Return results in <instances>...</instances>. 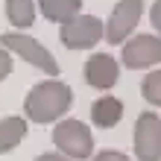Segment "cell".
I'll return each instance as SVG.
<instances>
[{"label":"cell","instance_id":"cell-1","mask_svg":"<svg viewBox=\"0 0 161 161\" xmlns=\"http://www.w3.org/2000/svg\"><path fill=\"white\" fill-rule=\"evenodd\" d=\"M73 106V88L59 76H50L47 82L32 85L24 100V111L30 123H56L68 114Z\"/></svg>","mask_w":161,"mask_h":161},{"label":"cell","instance_id":"cell-2","mask_svg":"<svg viewBox=\"0 0 161 161\" xmlns=\"http://www.w3.org/2000/svg\"><path fill=\"white\" fill-rule=\"evenodd\" d=\"M53 144L56 149L70 158V161H88L94 155V132L85 126L82 120H56V129H53Z\"/></svg>","mask_w":161,"mask_h":161},{"label":"cell","instance_id":"cell-3","mask_svg":"<svg viewBox=\"0 0 161 161\" xmlns=\"http://www.w3.org/2000/svg\"><path fill=\"white\" fill-rule=\"evenodd\" d=\"M0 47L9 50L12 56H18V59H26L32 68L44 70L47 76H59V62H56V56L47 50L41 41H35L32 35H24V32H3V35H0Z\"/></svg>","mask_w":161,"mask_h":161},{"label":"cell","instance_id":"cell-4","mask_svg":"<svg viewBox=\"0 0 161 161\" xmlns=\"http://www.w3.org/2000/svg\"><path fill=\"white\" fill-rule=\"evenodd\" d=\"M141 18H144V0H120V3L111 9L108 24H103V38L111 47H120L135 32Z\"/></svg>","mask_w":161,"mask_h":161},{"label":"cell","instance_id":"cell-5","mask_svg":"<svg viewBox=\"0 0 161 161\" xmlns=\"http://www.w3.org/2000/svg\"><path fill=\"white\" fill-rule=\"evenodd\" d=\"M59 38L68 50H91V47H97V41H103V21L79 12L76 18L62 24Z\"/></svg>","mask_w":161,"mask_h":161},{"label":"cell","instance_id":"cell-6","mask_svg":"<svg viewBox=\"0 0 161 161\" xmlns=\"http://www.w3.org/2000/svg\"><path fill=\"white\" fill-rule=\"evenodd\" d=\"M135 155L138 161H161V117L158 111H141L135 120Z\"/></svg>","mask_w":161,"mask_h":161},{"label":"cell","instance_id":"cell-7","mask_svg":"<svg viewBox=\"0 0 161 161\" xmlns=\"http://www.w3.org/2000/svg\"><path fill=\"white\" fill-rule=\"evenodd\" d=\"M120 62L129 70H144V68H155L161 62V38L158 35H132L123 41L120 50Z\"/></svg>","mask_w":161,"mask_h":161},{"label":"cell","instance_id":"cell-8","mask_svg":"<svg viewBox=\"0 0 161 161\" xmlns=\"http://www.w3.org/2000/svg\"><path fill=\"white\" fill-rule=\"evenodd\" d=\"M82 76H85V82H88L91 88L108 91V88H114L117 79H120V62L111 53H94V56L85 59Z\"/></svg>","mask_w":161,"mask_h":161},{"label":"cell","instance_id":"cell-9","mask_svg":"<svg viewBox=\"0 0 161 161\" xmlns=\"http://www.w3.org/2000/svg\"><path fill=\"white\" fill-rule=\"evenodd\" d=\"M91 120L97 129H114L123 120V100L117 97H100L91 106Z\"/></svg>","mask_w":161,"mask_h":161},{"label":"cell","instance_id":"cell-10","mask_svg":"<svg viewBox=\"0 0 161 161\" xmlns=\"http://www.w3.org/2000/svg\"><path fill=\"white\" fill-rule=\"evenodd\" d=\"M26 132H30V120L26 117H3L0 120V155L18 149L24 144Z\"/></svg>","mask_w":161,"mask_h":161},{"label":"cell","instance_id":"cell-11","mask_svg":"<svg viewBox=\"0 0 161 161\" xmlns=\"http://www.w3.org/2000/svg\"><path fill=\"white\" fill-rule=\"evenodd\" d=\"M38 12L50 24H64L82 12V0H38Z\"/></svg>","mask_w":161,"mask_h":161},{"label":"cell","instance_id":"cell-12","mask_svg":"<svg viewBox=\"0 0 161 161\" xmlns=\"http://www.w3.org/2000/svg\"><path fill=\"white\" fill-rule=\"evenodd\" d=\"M6 21L15 30H30L35 24V0H6Z\"/></svg>","mask_w":161,"mask_h":161},{"label":"cell","instance_id":"cell-13","mask_svg":"<svg viewBox=\"0 0 161 161\" xmlns=\"http://www.w3.org/2000/svg\"><path fill=\"white\" fill-rule=\"evenodd\" d=\"M141 94H144V100L149 106H161V70H153L141 82Z\"/></svg>","mask_w":161,"mask_h":161},{"label":"cell","instance_id":"cell-14","mask_svg":"<svg viewBox=\"0 0 161 161\" xmlns=\"http://www.w3.org/2000/svg\"><path fill=\"white\" fill-rule=\"evenodd\" d=\"M12 70H15V56L9 53V50H3V47H0V82H3Z\"/></svg>","mask_w":161,"mask_h":161},{"label":"cell","instance_id":"cell-15","mask_svg":"<svg viewBox=\"0 0 161 161\" xmlns=\"http://www.w3.org/2000/svg\"><path fill=\"white\" fill-rule=\"evenodd\" d=\"M88 161H132L126 153H120V149H103V153L97 155H91Z\"/></svg>","mask_w":161,"mask_h":161},{"label":"cell","instance_id":"cell-16","mask_svg":"<svg viewBox=\"0 0 161 161\" xmlns=\"http://www.w3.org/2000/svg\"><path fill=\"white\" fill-rule=\"evenodd\" d=\"M35 161H70V158H64L62 153H41Z\"/></svg>","mask_w":161,"mask_h":161},{"label":"cell","instance_id":"cell-17","mask_svg":"<svg viewBox=\"0 0 161 161\" xmlns=\"http://www.w3.org/2000/svg\"><path fill=\"white\" fill-rule=\"evenodd\" d=\"M158 12H161V3L155 0V3H153V12H149V18H153V24H155V30H158V21H161V18H158Z\"/></svg>","mask_w":161,"mask_h":161}]
</instances>
